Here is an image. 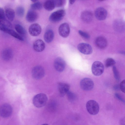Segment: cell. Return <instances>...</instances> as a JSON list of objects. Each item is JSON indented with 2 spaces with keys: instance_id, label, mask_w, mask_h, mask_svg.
Returning <instances> with one entry per match:
<instances>
[{
  "instance_id": "6da1fadb",
  "label": "cell",
  "mask_w": 125,
  "mask_h": 125,
  "mask_svg": "<svg viewBox=\"0 0 125 125\" xmlns=\"http://www.w3.org/2000/svg\"><path fill=\"white\" fill-rule=\"evenodd\" d=\"M47 101V95L43 93H40L35 95L33 98L32 101L33 104L35 107L41 108L46 104Z\"/></svg>"
},
{
  "instance_id": "7a4b0ae2",
  "label": "cell",
  "mask_w": 125,
  "mask_h": 125,
  "mask_svg": "<svg viewBox=\"0 0 125 125\" xmlns=\"http://www.w3.org/2000/svg\"><path fill=\"white\" fill-rule=\"evenodd\" d=\"M86 108L88 112L92 115L97 114L99 111V106L98 103L95 101L90 100L86 104Z\"/></svg>"
},
{
  "instance_id": "3957f363",
  "label": "cell",
  "mask_w": 125,
  "mask_h": 125,
  "mask_svg": "<svg viewBox=\"0 0 125 125\" xmlns=\"http://www.w3.org/2000/svg\"><path fill=\"white\" fill-rule=\"evenodd\" d=\"M93 74L96 76H99L102 74L104 71V67L100 62L96 61L93 63L91 68Z\"/></svg>"
},
{
  "instance_id": "277c9868",
  "label": "cell",
  "mask_w": 125,
  "mask_h": 125,
  "mask_svg": "<svg viewBox=\"0 0 125 125\" xmlns=\"http://www.w3.org/2000/svg\"><path fill=\"white\" fill-rule=\"evenodd\" d=\"M65 14V10L60 9L53 12L49 18L50 21L53 22L60 21L62 19Z\"/></svg>"
},
{
  "instance_id": "5b68a950",
  "label": "cell",
  "mask_w": 125,
  "mask_h": 125,
  "mask_svg": "<svg viewBox=\"0 0 125 125\" xmlns=\"http://www.w3.org/2000/svg\"><path fill=\"white\" fill-rule=\"evenodd\" d=\"M94 83L92 80L88 78L83 79L80 83L81 89L85 91H88L92 90L94 87Z\"/></svg>"
},
{
  "instance_id": "8992f818",
  "label": "cell",
  "mask_w": 125,
  "mask_h": 125,
  "mask_svg": "<svg viewBox=\"0 0 125 125\" xmlns=\"http://www.w3.org/2000/svg\"><path fill=\"white\" fill-rule=\"evenodd\" d=\"M32 75L35 79L39 80L42 78L45 74L44 68L42 66H37L34 67L32 71Z\"/></svg>"
},
{
  "instance_id": "52a82bcc",
  "label": "cell",
  "mask_w": 125,
  "mask_h": 125,
  "mask_svg": "<svg viewBox=\"0 0 125 125\" xmlns=\"http://www.w3.org/2000/svg\"><path fill=\"white\" fill-rule=\"evenodd\" d=\"M12 108L9 104H5L0 107V115L3 118H7L10 116L12 114Z\"/></svg>"
},
{
  "instance_id": "ba28073f",
  "label": "cell",
  "mask_w": 125,
  "mask_h": 125,
  "mask_svg": "<svg viewBox=\"0 0 125 125\" xmlns=\"http://www.w3.org/2000/svg\"><path fill=\"white\" fill-rule=\"evenodd\" d=\"M58 31L59 34L63 38H66L69 36L70 31L69 24L66 23L61 24L60 26Z\"/></svg>"
},
{
  "instance_id": "9c48e42d",
  "label": "cell",
  "mask_w": 125,
  "mask_h": 125,
  "mask_svg": "<svg viewBox=\"0 0 125 125\" xmlns=\"http://www.w3.org/2000/svg\"><path fill=\"white\" fill-rule=\"evenodd\" d=\"M79 51L82 53L85 54H89L92 52V47L89 44L82 43L79 44L77 46Z\"/></svg>"
},
{
  "instance_id": "30bf717a",
  "label": "cell",
  "mask_w": 125,
  "mask_h": 125,
  "mask_svg": "<svg viewBox=\"0 0 125 125\" xmlns=\"http://www.w3.org/2000/svg\"><path fill=\"white\" fill-rule=\"evenodd\" d=\"M29 34L33 36H36L39 35L41 33L42 28L38 24L35 23L31 25L28 29Z\"/></svg>"
},
{
  "instance_id": "8fae6325",
  "label": "cell",
  "mask_w": 125,
  "mask_h": 125,
  "mask_svg": "<svg viewBox=\"0 0 125 125\" xmlns=\"http://www.w3.org/2000/svg\"><path fill=\"white\" fill-rule=\"evenodd\" d=\"M54 66L55 69L58 72H61L64 70L65 63L62 58L58 57L56 58L54 62Z\"/></svg>"
},
{
  "instance_id": "7c38bea8",
  "label": "cell",
  "mask_w": 125,
  "mask_h": 125,
  "mask_svg": "<svg viewBox=\"0 0 125 125\" xmlns=\"http://www.w3.org/2000/svg\"><path fill=\"white\" fill-rule=\"evenodd\" d=\"M69 85L67 83L59 82L58 84L59 94L61 97L63 96L69 91Z\"/></svg>"
},
{
  "instance_id": "4fadbf2b",
  "label": "cell",
  "mask_w": 125,
  "mask_h": 125,
  "mask_svg": "<svg viewBox=\"0 0 125 125\" xmlns=\"http://www.w3.org/2000/svg\"><path fill=\"white\" fill-rule=\"evenodd\" d=\"M95 15L97 20L100 21L103 20L106 18L107 13L106 10L104 8L99 7L96 10Z\"/></svg>"
},
{
  "instance_id": "5bb4252c",
  "label": "cell",
  "mask_w": 125,
  "mask_h": 125,
  "mask_svg": "<svg viewBox=\"0 0 125 125\" xmlns=\"http://www.w3.org/2000/svg\"><path fill=\"white\" fill-rule=\"evenodd\" d=\"M45 45L43 41L41 39H38L35 41L33 44V48L36 51L41 52L44 49Z\"/></svg>"
},
{
  "instance_id": "9a60e30c",
  "label": "cell",
  "mask_w": 125,
  "mask_h": 125,
  "mask_svg": "<svg viewBox=\"0 0 125 125\" xmlns=\"http://www.w3.org/2000/svg\"><path fill=\"white\" fill-rule=\"evenodd\" d=\"M26 18L27 21L32 22L36 20L38 18V15L34 10H30L27 12Z\"/></svg>"
},
{
  "instance_id": "2e32d148",
  "label": "cell",
  "mask_w": 125,
  "mask_h": 125,
  "mask_svg": "<svg viewBox=\"0 0 125 125\" xmlns=\"http://www.w3.org/2000/svg\"><path fill=\"white\" fill-rule=\"evenodd\" d=\"M95 43L98 47L102 49L106 47L107 44V42L106 39L104 37L99 36L96 39Z\"/></svg>"
},
{
  "instance_id": "e0dca14e",
  "label": "cell",
  "mask_w": 125,
  "mask_h": 125,
  "mask_svg": "<svg viewBox=\"0 0 125 125\" xmlns=\"http://www.w3.org/2000/svg\"><path fill=\"white\" fill-rule=\"evenodd\" d=\"M13 56V52L10 48H6L2 51L1 56L2 59L5 61H8L11 59Z\"/></svg>"
},
{
  "instance_id": "ac0fdd59",
  "label": "cell",
  "mask_w": 125,
  "mask_h": 125,
  "mask_svg": "<svg viewBox=\"0 0 125 125\" xmlns=\"http://www.w3.org/2000/svg\"><path fill=\"white\" fill-rule=\"evenodd\" d=\"M82 19L84 22H88L91 21L93 18L92 13L90 11H85L83 12L81 14Z\"/></svg>"
},
{
  "instance_id": "d6986e66",
  "label": "cell",
  "mask_w": 125,
  "mask_h": 125,
  "mask_svg": "<svg viewBox=\"0 0 125 125\" xmlns=\"http://www.w3.org/2000/svg\"><path fill=\"white\" fill-rule=\"evenodd\" d=\"M54 37V34L53 31L51 30H49L45 33L44 36V38L45 42L49 43L52 41Z\"/></svg>"
},
{
  "instance_id": "ffe728a7",
  "label": "cell",
  "mask_w": 125,
  "mask_h": 125,
  "mask_svg": "<svg viewBox=\"0 0 125 125\" xmlns=\"http://www.w3.org/2000/svg\"><path fill=\"white\" fill-rule=\"evenodd\" d=\"M2 31L20 40L23 41V40L22 37L12 30L10 29L5 28L3 29Z\"/></svg>"
},
{
  "instance_id": "44dd1931",
  "label": "cell",
  "mask_w": 125,
  "mask_h": 125,
  "mask_svg": "<svg viewBox=\"0 0 125 125\" xmlns=\"http://www.w3.org/2000/svg\"><path fill=\"white\" fill-rule=\"evenodd\" d=\"M5 15L9 21H12L14 18L15 12L12 9L7 8L5 10Z\"/></svg>"
},
{
  "instance_id": "7402d4cb",
  "label": "cell",
  "mask_w": 125,
  "mask_h": 125,
  "mask_svg": "<svg viewBox=\"0 0 125 125\" xmlns=\"http://www.w3.org/2000/svg\"><path fill=\"white\" fill-rule=\"evenodd\" d=\"M43 6L47 10L51 11L53 10L55 7L53 0H47L44 3Z\"/></svg>"
},
{
  "instance_id": "603a6c76",
  "label": "cell",
  "mask_w": 125,
  "mask_h": 125,
  "mask_svg": "<svg viewBox=\"0 0 125 125\" xmlns=\"http://www.w3.org/2000/svg\"><path fill=\"white\" fill-rule=\"evenodd\" d=\"M11 24L10 22L5 19H0V30L2 31L5 28L10 29Z\"/></svg>"
},
{
  "instance_id": "cb8c5ba5",
  "label": "cell",
  "mask_w": 125,
  "mask_h": 125,
  "mask_svg": "<svg viewBox=\"0 0 125 125\" xmlns=\"http://www.w3.org/2000/svg\"><path fill=\"white\" fill-rule=\"evenodd\" d=\"M15 28L16 31L21 35H24L26 33L25 31L24 28L19 24L15 25Z\"/></svg>"
},
{
  "instance_id": "d4e9b609",
  "label": "cell",
  "mask_w": 125,
  "mask_h": 125,
  "mask_svg": "<svg viewBox=\"0 0 125 125\" xmlns=\"http://www.w3.org/2000/svg\"><path fill=\"white\" fill-rule=\"evenodd\" d=\"M42 7V3L37 1L31 4V8L32 10H38L41 9Z\"/></svg>"
},
{
  "instance_id": "484cf974",
  "label": "cell",
  "mask_w": 125,
  "mask_h": 125,
  "mask_svg": "<svg viewBox=\"0 0 125 125\" xmlns=\"http://www.w3.org/2000/svg\"><path fill=\"white\" fill-rule=\"evenodd\" d=\"M115 63V60L111 58H108L105 60V65L107 67H108L114 65Z\"/></svg>"
},
{
  "instance_id": "4316f807",
  "label": "cell",
  "mask_w": 125,
  "mask_h": 125,
  "mask_svg": "<svg viewBox=\"0 0 125 125\" xmlns=\"http://www.w3.org/2000/svg\"><path fill=\"white\" fill-rule=\"evenodd\" d=\"M68 100L70 102H73L76 99V95L72 92L69 91L66 94Z\"/></svg>"
},
{
  "instance_id": "83f0119b",
  "label": "cell",
  "mask_w": 125,
  "mask_h": 125,
  "mask_svg": "<svg viewBox=\"0 0 125 125\" xmlns=\"http://www.w3.org/2000/svg\"><path fill=\"white\" fill-rule=\"evenodd\" d=\"M16 12L18 16L20 17H22L23 16L24 14V9L22 7H18L16 9Z\"/></svg>"
},
{
  "instance_id": "f1b7e54d",
  "label": "cell",
  "mask_w": 125,
  "mask_h": 125,
  "mask_svg": "<svg viewBox=\"0 0 125 125\" xmlns=\"http://www.w3.org/2000/svg\"><path fill=\"white\" fill-rule=\"evenodd\" d=\"M113 71L115 78L116 80H119L120 78L119 73L115 66H113Z\"/></svg>"
},
{
  "instance_id": "f546056e",
  "label": "cell",
  "mask_w": 125,
  "mask_h": 125,
  "mask_svg": "<svg viewBox=\"0 0 125 125\" xmlns=\"http://www.w3.org/2000/svg\"><path fill=\"white\" fill-rule=\"evenodd\" d=\"M55 7H59L62 6L64 3V0H53Z\"/></svg>"
},
{
  "instance_id": "4dcf8cb0",
  "label": "cell",
  "mask_w": 125,
  "mask_h": 125,
  "mask_svg": "<svg viewBox=\"0 0 125 125\" xmlns=\"http://www.w3.org/2000/svg\"><path fill=\"white\" fill-rule=\"evenodd\" d=\"M79 33L82 37L85 39H88L90 37L89 35L88 34L82 31L79 30Z\"/></svg>"
},
{
  "instance_id": "1f68e13d",
  "label": "cell",
  "mask_w": 125,
  "mask_h": 125,
  "mask_svg": "<svg viewBox=\"0 0 125 125\" xmlns=\"http://www.w3.org/2000/svg\"><path fill=\"white\" fill-rule=\"evenodd\" d=\"M125 80H124L121 82L119 86L120 89L121 91L124 93H125Z\"/></svg>"
},
{
  "instance_id": "d6a6232c",
  "label": "cell",
  "mask_w": 125,
  "mask_h": 125,
  "mask_svg": "<svg viewBox=\"0 0 125 125\" xmlns=\"http://www.w3.org/2000/svg\"><path fill=\"white\" fill-rule=\"evenodd\" d=\"M5 13L3 10L0 7V19H4L5 18Z\"/></svg>"
},
{
  "instance_id": "836d02e7",
  "label": "cell",
  "mask_w": 125,
  "mask_h": 125,
  "mask_svg": "<svg viewBox=\"0 0 125 125\" xmlns=\"http://www.w3.org/2000/svg\"><path fill=\"white\" fill-rule=\"evenodd\" d=\"M115 95L116 97L119 100L123 102H124V101L119 94H115Z\"/></svg>"
},
{
  "instance_id": "e575fe53",
  "label": "cell",
  "mask_w": 125,
  "mask_h": 125,
  "mask_svg": "<svg viewBox=\"0 0 125 125\" xmlns=\"http://www.w3.org/2000/svg\"><path fill=\"white\" fill-rule=\"evenodd\" d=\"M120 123L121 125H125V119L124 118H123L121 119Z\"/></svg>"
},
{
  "instance_id": "d590c367",
  "label": "cell",
  "mask_w": 125,
  "mask_h": 125,
  "mask_svg": "<svg viewBox=\"0 0 125 125\" xmlns=\"http://www.w3.org/2000/svg\"><path fill=\"white\" fill-rule=\"evenodd\" d=\"M119 86L118 85H115L114 87V89L115 90H118L119 89Z\"/></svg>"
},
{
  "instance_id": "8d00e7d4",
  "label": "cell",
  "mask_w": 125,
  "mask_h": 125,
  "mask_svg": "<svg viewBox=\"0 0 125 125\" xmlns=\"http://www.w3.org/2000/svg\"><path fill=\"white\" fill-rule=\"evenodd\" d=\"M75 0H69L70 3L71 4H73L75 2Z\"/></svg>"
},
{
  "instance_id": "74e56055",
  "label": "cell",
  "mask_w": 125,
  "mask_h": 125,
  "mask_svg": "<svg viewBox=\"0 0 125 125\" xmlns=\"http://www.w3.org/2000/svg\"><path fill=\"white\" fill-rule=\"evenodd\" d=\"M42 125H49L47 124H42Z\"/></svg>"
}]
</instances>
